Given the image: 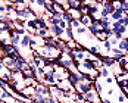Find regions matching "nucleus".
<instances>
[{
    "label": "nucleus",
    "mask_w": 128,
    "mask_h": 103,
    "mask_svg": "<svg viewBox=\"0 0 128 103\" xmlns=\"http://www.w3.org/2000/svg\"><path fill=\"white\" fill-rule=\"evenodd\" d=\"M102 100V96L97 93V91L94 90H90L87 94H86V102H90V103H99Z\"/></svg>",
    "instance_id": "nucleus-1"
},
{
    "label": "nucleus",
    "mask_w": 128,
    "mask_h": 103,
    "mask_svg": "<svg viewBox=\"0 0 128 103\" xmlns=\"http://www.w3.org/2000/svg\"><path fill=\"white\" fill-rule=\"evenodd\" d=\"M68 81L75 87L77 84H80L82 81V75L78 72V71H69V77H68Z\"/></svg>",
    "instance_id": "nucleus-2"
},
{
    "label": "nucleus",
    "mask_w": 128,
    "mask_h": 103,
    "mask_svg": "<svg viewBox=\"0 0 128 103\" xmlns=\"http://www.w3.org/2000/svg\"><path fill=\"white\" fill-rule=\"evenodd\" d=\"M75 90L77 93H81V94H87L90 90H93V84H90V82H86V81H81L80 84L75 86Z\"/></svg>",
    "instance_id": "nucleus-3"
},
{
    "label": "nucleus",
    "mask_w": 128,
    "mask_h": 103,
    "mask_svg": "<svg viewBox=\"0 0 128 103\" xmlns=\"http://www.w3.org/2000/svg\"><path fill=\"white\" fill-rule=\"evenodd\" d=\"M2 64L4 65V68H6V69H9V71H15V69H16V60L12 59L10 56H3Z\"/></svg>",
    "instance_id": "nucleus-4"
},
{
    "label": "nucleus",
    "mask_w": 128,
    "mask_h": 103,
    "mask_svg": "<svg viewBox=\"0 0 128 103\" xmlns=\"http://www.w3.org/2000/svg\"><path fill=\"white\" fill-rule=\"evenodd\" d=\"M49 91H50V96L53 99H56V100H60L62 97H65L64 91L60 90L58 86H50V87H49Z\"/></svg>",
    "instance_id": "nucleus-5"
},
{
    "label": "nucleus",
    "mask_w": 128,
    "mask_h": 103,
    "mask_svg": "<svg viewBox=\"0 0 128 103\" xmlns=\"http://www.w3.org/2000/svg\"><path fill=\"white\" fill-rule=\"evenodd\" d=\"M58 82H59V80L56 78L54 74H47V75H44L43 84H46L47 87H50V86H58Z\"/></svg>",
    "instance_id": "nucleus-6"
},
{
    "label": "nucleus",
    "mask_w": 128,
    "mask_h": 103,
    "mask_svg": "<svg viewBox=\"0 0 128 103\" xmlns=\"http://www.w3.org/2000/svg\"><path fill=\"white\" fill-rule=\"evenodd\" d=\"M110 72H112V75L116 78V77H119V75H122V74H124V68H122V66H119V64L115 60L114 65L110 66Z\"/></svg>",
    "instance_id": "nucleus-7"
},
{
    "label": "nucleus",
    "mask_w": 128,
    "mask_h": 103,
    "mask_svg": "<svg viewBox=\"0 0 128 103\" xmlns=\"http://www.w3.org/2000/svg\"><path fill=\"white\" fill-rule=\"evenodd\" d=\"M125 15H128V13H125L122 9H115V12L110 15V21H112V22H118V21H121Z\"/></svg>",
    "instance_id": "nucleus-8"
},
{
    "label": "nucleus",
    "mask_w": 128,
    "mask_h": 103,
    "mask_svg": "<svg viewBox=\"0 0 128 103\" xmlns=\"http://www.w3.org/2000/svg\"><path fill=\"white\" fill-rule=\"evenodd\" d=\"M88 31L93 34V36H96L97 32H100V31H103V28H102V24H100V21H94L91 25L88 26Z\"/></svg>",
    "instance_id": "nucleus-9"
},
{
    "label": "nucleus",
    "mask_w": 128,
    "mask_h": 103,
    "mask_svg": "<svg viewBox=\"0 0 128 103\" xmlns=\"http://www.w3.org/2000/svg\"><path fill=\"white\" fill-rule=\"evenodd\" d=\"M103 86H104V80L99 77L96 81H94V84H93V88L97 91L100 96H102V94H103Z\"/></svg>",
    "instance_id": "nucleus-10"
},
{
    "label": "nucleus",
    "mask_w": 128,
    "mask_h": 103,
    "mask_svg": "<svg viewBox=\"0 0 128 103\" xmlns=\"http://www.w3.org/2000/svg\"><path fill=\"white\" fill-rule=\"evenodd\" d=\"M58 87H59V88H60L62 91H66V90H75V87H74V86H72V84H71L68 80L59 81V82H58ZM75 91H77V90H75Z\"/></svg>",
    "instance_id": "nucleus-11"
},
{
    "label": "nucleus",
    "mask_w": 128,
    "mask_h": 103,
    "mask_svg": "<svg viewBox=\"0 0 128 103\" xmlns=\"http://www.w3.org/2000/svg\"><path fill=\"white\" fill-rule=\"evenodd\" d=\"M125 54H128V53H125V52L119 50L118 47H112V50H110V53H109V56L110 58H114L115 60H118V59H121L122 56H125Z\"/></svg>",
    "instance_id": "nucleus-12"
},
{
    "label": "nucleus",
    "mask_w": 128,
    "mask_h": 103,
    "mask_svg": "<svg viewBox=\"0 0 128 103\" xmlns=\"http://www.w3.org/2000/svg\"><path fill=\"white\" fill-rule=\"evenodd\" d=\"M24 80H25V77H24L22 71H18V69L12 71V81H15V82H24Z\"/></svg>",
    "instance_id": "nucleus-13"
},
{
    "label": "nucleus",
    "mask_w": 128,
    "mask_h": 103,
    "mask_svg": "<svg viewBox=\"0 0 128 103\" xmlns=\"http://www.w3.org/2000/svg\"><path fill=\"white\" fill-rule=\"evenodd\" d=\"M31 36L30 34H25L22 38H21V44H19V49H28L30 47V43H31Z\"/></svg>",
    "instance_id": "nucleus-14"
},
{
    "label": "nucleus",
    "mask_w": 128,
    "mask_h": 103,
    "mask_svg": "<svg viewBox=\"0 0 128 103\" xmlns=\"http://www.w3.org/2000/svg\"><path fill=\"white\" fill-rule=\"evenodd\" d=\"M53 9H54V13H66V10L62 6V0H54L53 2Z\"/></svg>",
    "instance_id": "nucleus-15"
},
{
    "label": "nucleus",
    "mask_w": 128,
    "mask_h": 103,
    "mask_svg": "<svg viewBox=\"0 0 128 103\" xmlns=\"http://www.w3.org/2000/svg\"><path fill=\"white\" fill-rule=\"evenodd\" d=\"M36 36H38L40 38H44V40L49 38V37H52V36H50V31H49V28H38Z\"/></svg>",
    "instance_id": "nucleus-16"
},
{
    "label": "nucleus",
    "mask_w": 128,
    "mask_h": 103,
    "mask_svg": "<svg viewBox=\"0 0 128 103\" xmlns=\"http://www.w3.org/2000/svg\"><path fill=\"white\" fill-rule=\"evenodd\" d=\"M34 93H36V88H34V87H25V88L22 90V93H21V96H24L26 99H32Z\"/></svg>",
    "instance_id": "nucleus-17"
},
{
    "label": "nucleus",
    "mask_w": 128,
    "mask_h": 103,
    "mask_svg": "<svg viewBox=\"0 0 128 103\" xmlns=\"http://www.w3.org/2000/svg\"><path fill=\"white\" fill-rule=\"evenodd\" d=\"M32 64L36 65L38 69H43L44 66H46V59H43V58H40V56H34V60H32Z\"/></svg>",
    "instance_id": "nucleus-18"
},
{
    "label": "nucleus",
    "mask_w": 128,
    "mask_h": 103,
    "mask_svg": "<svg viewBox=\"0 0 128 103\" xmlns=\"http://www.w3.org/2000/svg\"><path fill=\"white\" fill-rule=\"evenodd\" d=\"M80 22H81V25H82V26L88 28V26L91 25V24H93L94 21H93V18H91L90 15H84V16H82V18L80 19Z\"/></svg>",
    "instance_id": "nucleus-19"
},
{
    "label": "nucleus",
    "mask_w": 128,
    "mask_h": 103,
    "mask_svg": "<svg viewBox=\"0 0 128 103\" xmlns=\"http://www.w3.org/2000/svg\"><path fill=\"white\" fill-rule=\"evenodd\" d=\"M34 22H36L37 28H49V24H47V21H44L41 16H37V18H34Z\"/></svg>",
    "instance_id": "nucleus-20"
},
{
    "label": "nucleus",
    "mask_w": 128,
    "mask_h": 103,
    "mask_svg": "<svg viewBox=\"0 0 128 103\" xmlns=\"http://www.w3.org/2000/svg\"><path fill=\"white\" fill-rule=\"evenodd\" d=\"M66 13H69L72 19H78V21H80V19L82 18V15L80 13V10H78V9H69V10H68Z\"/></svg>",
    "instance_id": "nucleus-21"
},
{
    "label": "nucleus",
    "mask_w": 128,
    "mask_h": 103,
    "mask_svg": "<svg viewBox=\"0 0 128 103\" xmlns=\"http://www.w3.org/2000/svg\"><path fill=\"white\" fill-rule=\"evenodd\" d=\"M94 38L103 43V41H106V40L109 38V34H108V32H104V31H100V32H97V34L94 36Z\"/></svg>",
    "instance_id": "nucleus-22"
},
{
    "label": "nucleus",
    "mask_w": 128,
    "mask_h": 103,
    "mask_svg": "<svg viewBox=\"0 0 128 103\" xmlns=\"http://www.w3.org/2000/svg\"><path fill=\"white\" fill-rule=\"evenodd\" d=\"M102 62H103V66L110 68V66L114 65V62H115V59H114V58H110V56H104V58H102Z\"/></svg>",
    "instance_id": "nucleus-23"
},
{
    "label": "nucleus",
    "mask_w": 128,
    "mask_h": 103,
    "mask_svg": "<svg viewBox=\"0 0 128 103\" xmlns=\"http://www.w3.org/2000/svg\"><path fill=\"white\" fill-rule=\"evenodd\" d=\"M112 75V72H110V68H108V66H103L102 69H100V78H108Z\"/></svg>",
    "instance_id": "nucleus-24"
},
{
    "label": "nucleus",
    "mask_w": 128,
    "mask_h": 103,
    "mask_svg": "<svg viewBox=\"0 0 128 103\" xmlns=\"http://www.w3.org/2000/svg\"><path fill=\"white\" fill-rule=\"evenodd\" d=\"M118 49L122 52H125V53H128V43H127V38H122L121 41H119V44H118Z\"/></svg>",
    "instance_id": "nucleus-25"
},
{
    "label": "nucleus",
    "mask_w": 128,
    "mask_h": 103,
    "mask_svg": "<svg viewBox=\"0 0 128 103\" xmlns=\"http://www.w3.org/2000/svg\"><path fill=\"white\" fill-rule=\"evenodd\" d=\"M74 102L75 103H86V94L75 93V96H74Z\"/></svg>",
    "instance_id": "nucleus-26"
},
{
    "label": "nucleus",
    "mask_w": 128,
    "mask_h": 103,
    "mask_svg": "<svg viewBox=\"0 0 128 103\" xmlns=\"http://www.w3.org/2000/svg\"><path fill=\"white\" fill-rule=\"evenodd\" d=\"M68 6H69V9H80L81 2H78V0H68Z\"/></svg>",
    "instance_id": "nucleus-27"
},
{
    "label": "nucleus",
    "mask_w": 128,
    "mask_h": 103,
    "mask_svg": "<svg viewBox=\"0 0 128 103\" xmlns=\"http://www.w3.org/2000/svg\"><path fill=\"white\" fill-rule=\"evenodd\" d=\"M116 94H118V93H116V87L110 86V87L106 88V96H108V97H110V96H116Z\"/></svg>",
    "instance_id": "nucleus-28"
},
{
    "label": "nucleus",
    "mask_w": 128,
    "mask_h": 103,
    "mask_svg": "<svg viewBox=\"0 0 128 103\" xmlns=\"http://www.w3.org/2000/svg\"><path fill=\"white\" fill-rule=\"evenodd\" d=\"M78 10H80V13H81L82 16H84V15H90V9L86 6V4H82V2H81V6H80Z\"/></svg>",
    "instance_id": "nucleus-29"
},
{
    "label": "nucleus",
    "mask_w": 128,
    "mask_h": 103,
    "mask_svg": "<svg viewBox=\"0 0 128 103\" xmlns=\"http://www.w3.org/2000/svg\"><path fill=\"white\" fill-rule=\"evenodd\" d=\"M116 102H118V103H127L128 99L125 97V94H122V93H118V94H116Z\"/></svg>",
    "instance_id": "nucleus-30"
},
{
    "label": "nucleus",
    "mask_w": 128,
    "mask_h": 103,
    "mask_svg": "<svg viewBox=\"0 0 128 103\" xmlns=\"http://www.w3.org/2000/svg\"><path fill=\"white\" fill-rule=\"evenodd\" d=\"M116 62L119 64V66H122V68H125V65L128 64V54H125V56H122V58H121V59H118Z\"/></svg>",
    "instance_id": "nucleus-31"
},
{
    "label": "nucleus",
    "mask_w": 128,
    "mask_h": 103,
    "mask_svg": "<svg viewBox=\"0 0 128 103\" xmlns=\"http://www.w3.org/2000/svg\"><path fill=\"white\" fill-rule=\"evenodd\" d=\"M69 26H71L72 30H78V28L81 26V22H80L78 19H72V22L69 24Z\"/></svg>",
    "instance_id": "nucleus-32"
},
{
    "label": "nucleus",
    "mask_w": 128,
    "mask_h": 103,
    "mask_svg": "<svg viewBox=\"0 0 128 103\" xmlns=\"http://www.w3.org/2000/svg\"><path fill=\"white\" fill-rule=\"evenodd\" d=\"M104 84H108L109 87H110V86H114V84H115V77H114V75H110V77L104 78Z\"/></svg>",
    "instance_id": "nucleus-33"
},
{
    "label": "nucleus",
    "mask_w": 128,
    "mask_h": 103,
    "mask_svg": "<svg viewBox=\"0 0 128 103\" xmlns=\"http://www.w3.org/2000/svg\"><path fill=\"white\" fill-rule=\"evenodd\" d=\"M22 74H24V77L25 78H34V74H32V69L31 68H28L25 71H22Z\"/></svg>",
    "instance_id": "nucleus-34"
},
{
    "label": "nucleus",
    "mask_w": 128,
    "mask_h": 103,
    "mask_svg": "<svg viewBox=\"0 0 128 103\" xmlns=\"http://www.w3.org/2000/svg\"><path fill=\"white\" fill-rule=\"evenodd\" d=\"M58 26H59V28H62V30L65 31V30L69 26V24H68V22H65L64 19H60V21H58Z\"/></svg>",
    "instance_id": "nucleus-35"
},
{
    "label": "nucleus",
    "mask_w": 128,
    "mask_h": 103,
    "mask_svg": "<svg viewBox=\"0 0 128 103\" xmlns=\"http://www.w3.org/2000/svg\"><path fill=\"white\" fill-rule=\"evenodd\" d=\"M121 9L125 13H128V2H121Z\"/></svg>",
    "instance_id": "nucleus-36"
},
{
    "label": "nucleus",
    "mask_w": 128,
    "mask_h": 103,
    "mask_svg": "<svg viewBox=\"0 0 128 103\" xmlns=\"http://www.w3.org/2000/svg\"><path fill=\"white\" fill-rule=\"evenodd\" d=\"M64 21H65V22H68V24H71V22H72V18H71V15H69V13H65V15H64Z\"/></svg>",
    "instance_id": "nucleus-37"
},
{
    "label": "nucleus",
    "mask_w": 128,
    "mask_h": 103,
    "mask_svg": "<svg viewBox=\"0 0 128 103\" xmlns=\"http://www.w3.org/2000/svg\"><path fill=\"white\" fill-rule=\"evenodd\" d=\"M32 99H34V100H43V99H44V96H43V94H40V93H34Z\"/></svg>",
    "instance_id": "nucleus-38"
},
{
    "label": "nucleus",
    "mask_w": 128,
    "mask_h": 103,
    "mask_svg": "<svg viewBox=\"0 0 128 103\" xmlns=\"http://www.w3.org/2000/svg\"><path fill=\"white\" fill-rule=\"evenodd\" d=\"M46 103H59L58 102V100H56V99H53V97H46Z\"/></svg>",
    "instance_id": "nucleus-39"
},
{
    "label": "nucleus",
    "mask_w": 128,
    "mask_h": 103,
    "mask_svg": "<svg viewBox=\"0 0 128 103\" xmlns=\"http://www.w3.org/2000/svg\"><path fill=\"white\" fill-rule=\"evenodd\" d=\"M112 4L115 9H121V2H112Z\"/></svg>",
    "instance_id": "nucleus-40"
},
{
    "label": "nucleus",
    "mask_w": 128,
    "mask_h": 103,
    "mask_svg": "<svg viewBox=\"0 0 128 103\" xmlns=\"http://www.w3.org/2000/svg\"><path fill=\"white\" fill-rule=\"evenodd\" d=\"M102 99H103V102L104 103H115L112 99H109V97H102Z\"/></svg>",
    "instance_id": "nucleus-41"
},
{
    "label": "nucleus",
    "mask_w": 128,
    "mask_h": 103,
    "mask_svg": "<svg viewBox=\"0 0 128 103\" xmlns=\"http://www.w3.org/2000/svg\"><path fill=\"white\" fill-rule=\"evenodd\" d=\"M4 69H6V68H4V65H3L2 62H0V74H2V72H3Z\"/></svg>",
    "instance_id": "nucleus-42"
},
{
    "label": "nucleus",
    "mask_w": 128,
    "mask_h": 103,
    "mask_svg": "<svg viewBox=\"0 0 128 103\" xmlns=\"http://www.w3.org/2000/svg\"><path fill=\"white\" fill-rule=\"evenodd\" d=\"M124 72H127V74H128V64L125 65V68H124Z\"/></svg>",
    "instance_id": "nucleus-43"
},
{
    "label": "nucleus",
    "mask_w": 128,
    "mask_h": 103,
    "mask_svg": "<svg viewBox=\"0 0 128 103\" xmlns=\"http://www.w3.org/2000/svg\"><path fill=\"white\" fill-rule=\"evenodd\" d=\"M13 103H25V102H22V100H15Z\"/></svg>",
    "instance_id": "nucleus-44"
},
{
    "label": "nucleus",
    "mask_w": 128,
    "mask_h": 103,
    "mask_svg": "<svg viewBox=\"0 0 128 103\" xmlns=\"http://www.w3.org/2000/svg\"><path fill=\"white\" fill-rule=\"evenodd\" d=\"M0 103H9L8 100H0Z\"/></svg>",
    "instance_id": "nucleus-45"
},
{
    "label": "nucleus",
    "mask_w": 128,
    "mask_h": 103,
    "mask_svg": "<svg viewBox=\"0 0 128 103\" xmlns=\"http://www.w3.org/2000/svg\"><path fill=\"white\" fill-rule=\"evenodd\" d=\"M99 103H104V102H103V99H102V100H100V102H99Z\"/></svg>",
    "instance_id": "nucleus-46"
},
{
    "label": "nucleus",
    "mask_w": 128,
    "mask_h": 103,
    "mask_svg": "<svg viewBox=\"0 0 128 103\" xmlns=\"http://www.w3.org/2000/svg\"><path fill=\"white\" fill-rule=\"evenodd\" d=\"M86 103H90V102H86Z\"/></svg>",
    "instance_id": "nucleus-47"
},
{
    "label": "nucleus",
    "mask_w": 128,
    "mask_h": 103,
    "mask_svg": "<svg viewBox=\"0 0 128 103\" xmlns=\"http://www.w3.org/2000/svg\"><path fill=\"white\" fill-rule=\"evenodd\" d=\"M127 103H128V102H127Z\"/></svg>",
    "instance_id": "nucleus-48"
}]
</instances>
